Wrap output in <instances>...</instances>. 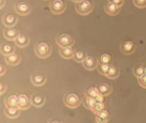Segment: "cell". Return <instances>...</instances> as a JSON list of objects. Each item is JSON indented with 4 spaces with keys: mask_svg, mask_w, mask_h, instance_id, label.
Wrapping results in <instances>:
<instances>
[{
    "mask_svg": "<svg viewBox=\"0 0 146 123\" xmlns=\"http://www.w3.org/2000/svg\"><path fill=\"white\" fill-rule=\"evenodd\" d=\"M33 51L35 55L38 58L43 59L50 56L52 53V47L46 42L40 41L35 44Z\"/></svg>",
    "mask_w": 146,
    "mask_h": 123,
    "instance_id": "obj_1",
    "label": "cell"
},
{
    "mask_svg": "<svg viewBox=\"0 0 146 123\" xmlns=\"http://www.w3.org/2000/svg\"><path fill=\"white\" fill-rule=\"evenodd\" d=\"M55 42L60 48L72 47L75 44V39L70 33H60L56 36Z\"/></svg>",
    "mask_w": 146,
    "mask_h": 123,
    "instance_id": "obj_2",
    "label": "cell"
},
{
    "mask_svg": "<svg viewBox=\"0 0 146 123\" xmlns=\"http://www.w3.org/2000/svg\"><path fill=\"white\" fill-rule=\"evenodd\" d=\"M94 5L89 0H82L76 3L75 10L81 15H88L93 12Z\"/></svg>",
    "mask_w": 146,
    "mask_h": 123,
    "instance_id": "obj_3",
    "label": "cell"
},
{
    "mask_svg": "<svg viewBox=\"0 0 146 123\" xmlns=\"http://www.w3.org/2000/svg\"><path fill=\"white\" fill-rule=\"evenodd\" d=\"M63 102L67 107L74 109L80 107L82 100L76 94L68 93L64 95Z\"/></svg>",
    "mask_w": 146,
    "mask_h": 123,
    "instance_id": "obj_4",
    "label": "cell"
},
{
    "mask_svg": "<svg viewBox=\"0 0 146 123\" xmlns=\"http://www.w3.org/2000/svg\"><path fill=\"white\" fill-rule=\"evenodd\" d=\"M49 7L51 13L60 15L66 11V5L62 0H53L49 2Z\"/></svg>",
    "mask_w": 146,
    "mask_h": 123,
    "instance_id": "obj_5",
    "label": "cell"
},
{
    "mask_svg": "<svg viewBox=\"0 0 146 123\" xmlns=\"http://www.w3.org/2000/svg\"><path fill=\"white\" fill-rule=\"evenodd\" d=\"M14 8L15 12L21 16L28 15L32 11L30 5L28 2L24 1H21L15 3Z\"/></svg>",
    "mask_w": 146,
    "mask_h": 123,
    "instance_id": "obj_6",
    "label": "cell"
},
{
    "mask_svg": "<svg viewBox=\"0 0 146 123\" xmlns=\"http://www.w3.org/2000/svg\"><path fill=\"white\" fill-rule=\"evenodd\" d=\"M82 64L84 68L86 70L93 71L98 67L99 65V60L91 55H86Z\"/></svg>",
    "mask_w": 146,
    "mask_h": 123,
    "instance_id": "obj_7",
    "label": "cell"
},
{
    "mask_svg": "<svg viewBox=\"0 0 146 123\" xmlns=\"http://www.w3.org/2000/svg\"><path fill=\"white\" fill-rule=\"evenodd\" d=\"M136 45L130 41H124L120 45V50L122 53L126 55H130L136 51Z\"/></svg>",
    "mask_w": 146,
    "mask_h": 123,
    "instance_id": "obj_8",
    "label": "cell"
},
{
    "mask_svg": "<svg viewBox=\"0 0 146 123\" xmlns=\"http://www.w3.org/2000/svg\"><path fill=\"white\" fill-rule=\"evenodd\" d=\"M20 34L19 30L13 27H6L3 30V37L5 39L9 41H14Z\"/></svg>",
    "mask_w": 146,
    "mask_h": 123,
    "instance_id": "obj_9",
    "label": "cell"
},
{
    "mask_svg": "<svg viewBox=\"0 0 146 123\" xmlns=\"http://www.w3.org/2000/svg\"><path fill=\"white\" fill-rule=\"evenodd\" d=\"M104 10L108 15L115 16L119 14L121 11V8L113 2L107 0L104 5Z\"/></svg>",
    "mask_w": 146,
    "mask_h": 123,
    "instance_id": "obj_10",
    "label": "cell"
},
{
    "mask_svg": "<svg viewBox=\"0 0 146 123\" xmlns=\"http://www.w3.org/2000/svg\"><path fill=\"white\" fill-rule=\"evenodd\" d=\"M2 22L6 27H14L18 24V18L13 14L7 13L2 17Z\"/></svg>",
    "mask_w": 146,
    "mask_h": 123,
    "instance_id": "obj_11",
    "label": "cell"
},
{
    "mask_svg": "<svg viewBox=\"0 0 146 123\" xmlns=\"http://www.w3.org/2000/svg\"><path fill=\"white\" fill-rule=\"evenodd\" d=\"M31 104V98H30L27 95L21 94L18 95V107L21 110H27L30 107Z\"/></svg>",
    "mask_w": 146,
    "mask_h": 123,
    "instance_id": "obj_12",
    "label": "cell"
},
{
    "mask_svg": "<svg viewBox=\"0 0 146 123\" xmlns=\"http://www.w3.org/2000/svg\"><path fill=\"white\" fill-rule=\"evenodd\" d=\"M30 80L33 85L36 86H41L46 84L47 79L44 74L35 73L31 75Z\"/></svg>",
    "mask_w": 146,
    "mask_h": 123,
    "instance_id": "obj_13",
    "label": "cell"
},
{
    "mask_svg": "<svg viewBox=\"0 0 146 123\" xmlns=\"http://www.w3.org/2000/svg\"><path fill=\"white\" fill-rule=\"evenodd\" d=\"M5 60L8 65L15 66L20 64L21 61V57L20 54L14 53L10 55L5 56Z\"/></svg>",
    "mask_w": 146,
    "mask_h": 123,
    "instance_id": "obj_14",
    "label": "cell"
},
{
    "mask_svg": "<svg viewBox=\"0 0 146 123\" xmlns=\"http://www.w3.org/2000/svg\"><path fill=\"white\" fill-rule=\"evenodd\" d=\"M32 105L36 107H41L46 103V97L41 94H34L31 97Z\"/></svg>",
    "mask_w": 146,
    "mask_h": 123,
    "instance_id": "obj_15",
    "label": "cell"
},
{
    "mask_svg": "<svg viewBox=\"0 0 146 123\" xmlns=\"http://www.w3.org/2000/svg\"><path fill=\"white\" fill-rule=\"evenodd\" d=\"M30 42V36L27 34H21L18 36L17 39L14 41V43L15 45L19 48H25L29 45Z\"/></svg>",
    "mask_w": 146,
    "mask_h": 123,
    "instance_id": "obj_16",
    "label": "cell"
},
{
    "mask_svg": "<svg viewBox=\"0 0 146 123\" xmlns=\"http://www.w3.org/2000/svg\"><path fill=\"white\" fill-rule=\"evenodd\" d=\"M4 113L6 117L10 119H16L19 117L21 110L18 107H5Z\"/></svg>",
    "mask_w": 146,
    "mask_h": 123,
    "instance_id": "obj_17",
    "label": "cell"
},
{
    "mask_svg": "<svg viewBox=\"0 0 146 123\" xmlns=\"http://www.w3.org/2000/svg\"><path fill=\"white\" fill-rule=\"evenodd\" d=\"M76 50L72 47H66L60 48L59 50V54L60 57L65 59H73V55Z\"/></svg>",
    "mask_w": 146,
    "mask_h": 123,
    "instance_id": "obj_18",
    "label": "cell"
},
{
    "mask_svg": "<svg viewBox=\"0 0 146 123\" xmlns=\"http://www.w3.org/2000/svg\"><path fill=\"white\" fill-rule=\"evenodd\" d=\"M97 88L100 94L103 96H108L111 94L113 91L112 87L107 83H101L99 84Z\"/></svg>",
    "mask_w": 146,
    "mask_h": 123,
    "instance_id": "obj_19",
    "label": "cell"
},
{
    "mask_svg": "<svg viewBox=\"0 0 146 123\" xmlns=\"http://www.w3.org/2000/svg\"><path fill=\"white\" fill-rule=\"evenodd\" d=\"M119 69L115 65L111 64L110 68L107 73L106 77L110 79H115L119 77L120 76Z\"/></svg>",
    "mask_w": 146,
    "mask_h": 123,
    "instance_id": "obj_20",
    "label": "cell"
},
{
    "mask_svg": "<svg viewBox=\"0 0 146 123\" xmlns=\"http://www.w3.org/2000/svg\"><path fill=\"white\" fill-rule=\"evenodd\" d=\"M1 53L4 56L10 55L15 53V48L13 45L8 43H3L1 45Z\"/></svg>",
    "mask_w": 146,
    "mask_h": 123,
    "instance_id": "obj_21",
    "label": "cell"
},
{
    "mask_svg": "<svg viewBox=\"0 0 146 123\" xmlns=\"http://www.w3.org/2000/svg\"><path fill=\"white\" fill-rule=\"evenodd\" d=\"M109 119V114L106 110H102L95 114V122L96 123H107Z\"/></svg>",
    "mask_w": 146,
    "mask_h": 123,
    "instance_id": "obj_22",
    "label": "cell"
},
{
    "mask_svg": "<svg viewBox=\"0 0 146 123\" xmlns=\"http://www.w3.org/2000/svg\"><path fill=\"white\" fill-rule=\"evenodd\" d=\"M82 103L83 106L88 110H92L95 104L96 103V101L95 98L85 96L82 98Z\"/></svg>",
    "mask_w": 146,
    "mask_h": 123,
    "instance_id": "obj_23",
    "label": "cell"
},
{
    "mask_svg": "<svg viewBox=\"0 0 146 123\" xmlns=\"http://www.w3.org/2000/svg\"><path fill=\"white\" fill-rule=\"evenodd\" d=\"M18 96L11 95L8 96L5 100V107H18Z\"/></svg>",
    "mask_w": 146,
    "mask_h": 123,
    "instance_id": "obj_24",
    "label": "cell"
},
{
    "mask_svg": "<svg viewBox=\"0 0 146 123\" xmlns=\"http://www.w3.org/2000/svg\"><path fill=\"white\" fill-rule=\"evenodd\" d=\"M133 74L136 78H138L145 74L144 66L142 64H137L134 66L133 68Z\"/></svg>",
    "mask_w": 146,
    "mask_h": 123,
    "instance_id": "obj_25",
    "label": "cell"
},
{
    "mask_svg": "<svg viewBox=\"0 0 146 123\" xmlns=\"http://www.w3.org/2000/svg\"><path fill=\"white\" fill-rule=\"evenodd\" d=\"M86 56L85 52L80 50H76L73 55V59L77 62L82 63Z\"/></svg>",
    "mask_w": 146,
    "mask_h": 123,
    "instance_id": "obj_26",
    "label": "cell"
},
{
    "mask_svg": "<svg viewBox=\"0 0 146 123\" xmlns=\"http://www.w3.org/2000/svg\"><path fill=\"white\" fill-rule=\"evenodd\" d=\"M85 96H88L93 98H96L101 95L99 93L97 87H90L87 89L84 92Z\"/></svg>",
    "mask_w": 146,
    "mask_h": 123,
    "instance_id": "obj_27",
    "label": "cell"
},
{
    "mask_svg": "<svg viewBox=\"0 0 146 123\" xmlns=\"http://www.w3.org/2000/svg\"><path fill=\"white\" fill-rule=\"evenodd\" d=\"M110 65L111 64H101L99 62V65L97 67V69L99 74L102 76H106L107 73L110 68Z\"/></svg>",
    "mask_w": 146,
    "mask_h": 123,
    "instance_id": "obj_28",
    "label": "cell"
},
{
    "mask_svg": "<svg viewBox=\"0 0 146 123\" xmlns=\"http://www.w3.org/2000/svg\"><path fill=\"white\" fill-rule=\"evenodd\" d=\"M105 110H106V104L103 102H96L95 104L94 107H93L92 111L95 114H96L100 112Z\"/></svg>",
    "mask_w": 146,
    "mask_h": 123,
    "instance_id": "obj_29",
    "label": "cell"
},
{
    "mask_svg": "<svg viewBox=\"0 0 146 123\" xmlns=\"http://www.w3.org/2000/svg\"><path fill=\"white\" fill-rule=\"evenodd\" d=\"M111 60V56L107 54H104L100 57V59L99 60V62L101 64H109Z\"/></svg>",
    "mask_w": 146,
    "mask_h": 123,
    "instance_id": "obj_30",
    "label": "cell"
},
{
    "mask_svg": "<svg viewBox=\"0 0 146 123\" xmlns=\"http://www.w3.org/2000/svg\"><path fill=\"white\" fill-rule=\"evenodd\" d=\"M134 6L139 9H143L146 7V0H133Z\"/></svg>",
    "mask_w": 146,
    "mask_h": 123,
    "instance_id": "obj_31",
    "label": "cell"
},
{
    "mask_svg": "<svg viewBox=\"0 0 146 123\" xmlns=\"http://www.w3.org/2000/svg\"><path fill=\"white\" fill-rule=\"evenodd\" d=\"M137 79V82L139 85L143 89H146V74H144Z\"/></svg>",
    "mask_w": 146,
    "mask_h": 123,
    "instance_id": "obj_32",
    "label": "cell"
},
{
    "mask_svg": "<svg viewBox=\"0 0 146 123\" xmlns=\"http://www.w3.org/2000/svg\"><path fill=\"white\" fill-rule=\"evenodd\" d=\"M7 90V85L6 83L1 82L0 83V94L2 95L3 94L5 93Z\"/></svg>",
    "mask_w": 146,
    "mask_h": 123,
    "instance_id": "obj_33",
    "label": "cell"
},
{
    "mask_svg": "<svg viewBox=\"0 0 146 123\" xmlns=\"http://www.w3.org/2000/svg\"><path fill=\"white\" fill-rule=\"evenodd\" d=\"M109 1L113 2V3L116 4L117 6H118L120 8L122 7L125 2L124 0H109Z\"/></svg>",
    "mask_w": 146,
    "mask_h": 123,
    "instance_id": "obj_34",
    "label": "cell"
},
{
    "mask_svg": "<svg viewBox=\"0 0 146 123\" xmlns=\"http://www.w3.org/2000/svg\"><path fill=\"white\" fill-rule=\"evenodd\" d=\"M6 72H7V68H6V67L4 65H2V64H1V65H0V76H3V75H5L6 74Z\"/></svg>",
    "mask_w": 146,
    "mask_h": 123,
    "instance_id": "obj_35",
    "label": "cell"
},
{
    "mask_svg": "<svg viewBox=\"0 0 146 123\" xmlns=\"http://www.w3.org/2000/svg\"><path fill=\"white\" fill-rule=\"evenodd\" d=\"M6 2V0H1V5H0V6H1V9L5 6Z\"/></svg>",
    "mask_w": 146,
    "mask_h": 123,
    "instance_id": "obj_36",
    "label": "cell"
},
{
    "mask_svg": "<svg viewBox=\"0 0 146 123\" xmlns=\"http://www.w3.org/2000/svg\"><path fill=\"white\" fill-rule=\"evenodd\" d=\"M72 2H75V3H77V2H80V1H82V0H71Z\"/></svg>",
    "mask_w": 146,
    "mask_h": 123,
    "instance_id": "obj_37",
    "label": "cell"
},
{
    "mask_svg": "<svg viewBox=\"0 0 146 123\" xmlns=\"http://www.w3.org/2000/svg\"><path fill=\"white\" fill-rule=\"evenodd\" d=\"M144 70H145V74H146V65L144 66Z\"/></svg>",
    "mask_w": 146,
    "mask_h": 123,
    "instance_id": "obj_38",
    "label": "cell"
},
{
    "mask_svg": "<svg viewBox=\"0 0 146 123\" xmlns=\"http://www.w3.org/2000/svg\"><path fill=\"white\" fill-rule=\"evenodd\" d=\"M44 1H48V0H44Z\"/></svg>",
    "mask_w": 146,
    "mask_h": 123,
    "instance_id": "obj_39",
    "label": "cell"
}]
</instances>
